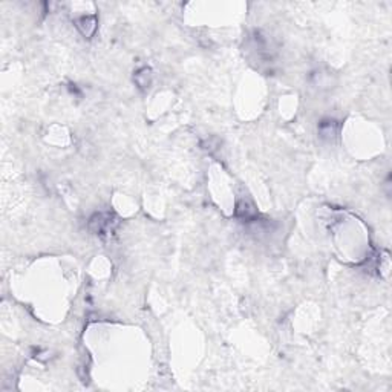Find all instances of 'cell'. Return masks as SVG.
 <instances>
[{
	"label": "cell",
	"instance_id": "1",
	"mask_svg": "<svg viewBox=\"0 0 392 392\" xmlns=\"http://www.w3.org/2000/svg\"><path fill=\"white\" fill-rule=\"evenodd\" d=\"M114 219L115 218L109 213H98V215L90 218L89 229L97 235H106L108 232L114 230V225L117 224V221H114Z\"/></svg>",
	"mask_w": 392,
	"mask_h": 392
},
{
	"label": "cell",
	"instance_id": "2",
	"mask_svg": "<svg viewBox=\"0 0 392 392\" xmlns=\"http://www.w3.org/2000/svg\"><path fill=\"white\" fill-rule=\"evenodd\" d=\"M77 28L80 29V33L90 39L94 36L95 33V29H97V19L94 16H86V17H81L77 20Z\"/></svg>",
	"mask_w": 392,
	"mask_h": 392
},
{
	"label": "cell",
	"instance_id": "3",
	"mask_svg": "<svg viewBox=\"0 0 392 392\" xmlns=\"http://www.w3.org/2000/svg\"><path fill=\"white\" fill-rule=\"evenodd\" d=\"M150 80H152V74H150L149 68H143V69H140L137 74H135V83H137L141 89L149 87Z\"/></svg>",
	"mask_w": 392,
	"mask_h": 392
},
{
	"label": "cell",
	"instance_id": "4",
	"mask_svg": "<svg viewBox=\"0 0 392 392\" xmlns=\"http://www.w3.org/2000/svg\"><path fill=\"white\" fill-rule=\"evenodd\" d=\"M320 135L323 138H334L336 135V121H323L320 124Z\"/></svg>",
	"mask_w": 392,
	"mask_h": 392
}]
</instances>
